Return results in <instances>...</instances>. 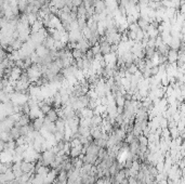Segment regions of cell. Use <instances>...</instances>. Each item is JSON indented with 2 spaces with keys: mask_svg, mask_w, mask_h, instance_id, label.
<instances>
[{
  "mask_svg": "<svg viewBox=\"0 0 185 184\" xmlns=\"http://www.w3.org/2000/svg\"><path fill=\"white\" fill-rule=\"evenodd\" d=\"M54 157H55V154H54L51 150H47L45 151V152H42L41 153V161H42V165L49 167L52 161H53Z\"/></svg>",
  "mask_w": 185,
  "mask_h": 184,
  "instance_id": "obj_1",
  "label": "cell"
},
{
  "mask_svg": "<svg viewBox=\"0 0 185 184\" xmlns=\"http://www.w3.org/2000/svg\"><path fill=\"white\" fill-rule=\"evenodd\" d=\"M21 169L23 173H35V163L23 160L21 163Z\"/></svg>",
  "mask_w": 185,
  "mask_h": 184,
  "instance_id": "obj_2",
  "label": "cell"
},
{
  "mask_svg": "<svg viewBox=\"0 0 185 184\" xmlns=\"http://www.w3.org/2000/svg\"><path fill=\"white\" fill-rule=\"evenodd\" d=\"M29 122H30L29 116L26 115V114H21V115H20L19 120H17V121L15 122L14 127H17V128H20V127L27 126V125H29Z\"/></svg>",
  "mask_w": 185,
  "mask_h": 184,
  "instance_id": "obj_3",
  "label": "cell"
},
{
  "mask_svg": "<svg viewBox=\"0 0 185 184\" xmlns=\"http://www.w3.org/2000/svg\"><path fill=\"white\" fill-rule=\"evenodd\" d=\"M166 56H167V62L168 63H175L178 60V50L170 49Z\"/></svg>",
  "mask_w": 185,
  "mask_h": 184,
  "instance_id": "obj_4",
  "label": "cell"
},
{
  "mask_svg": "<svg viewBox=\"0 0 185 184\" xmlns=\"http://www.w3.org/2000/svg\"><path fill=\"white\" fill-rule=\"evenodd\" d=\"M129 145V153L131 155H135L138 154L139 152V141H138V138H134L133 141L131 143L128 144Z\"/></svg>",
  "mask_w": 185,
  "mask_h": 184,
  "instance_id": "obj_5",
  "label": "cell"
},
{
  "mask_svg": "<svg viewBox=\"0 0 185 184\" xmlns=\"http://www.w3.org/2000/svg\"><path fill=\"white\" fill-rule=\"evenodd\" d=\"M100 46V51L102 55H107V54L111 53V45L106 41H103V42H99Z\"/></svg>",
  "mask_w": 185,
  "mask_h": 184,
  "instance_id": "obj_6",
  "label": "cell"
},
{
  "mask_svg": "<svg viewBox=\"0 0 185 184\" xmlns=\"http://www.w3.org/2000/svg\"><path fill=\"white\" fill-rule=\"evenodd\" d=\"M81 151H82V144L76 146V147H70L69 157L70 158H77L81 155Z\"/></svg>",
  "mask_w": 185,
  "mask_h": 184,
  "instance_id": "obj_7",
  "label": "cell"
},
{
  "mask_svg": "<svg viewBox=\"0 0 185 184\" xmlns=\"http://www.w3.org/2000/svg\"><path fill=\"white\" fill-rule=\"evenodd\" d=\"M43 117H45V116H42V117L35 118L34 121L32 122L33 128H34L35 131H40L41 129H42V127H43Z\"/></svg>",
  "mask_w": 185,
  "mask_h": 184,
  "instance_id": "obj_8",
  "label": "cell"
},
{
  "mask_svg": "<svg viewBox=\"0 0 185 184\" xmlns=\"http://www.w3.org/2000/svg\"><path fill=\"white\" fill-rule=\"evenodd\" d=\"M42 28H43V25H42V22H41V20H37L34 24H32V25L29 26L30 34H34V33L39 32V30L42 29Z\"/></svg>",
  "mask_w": 185,
  "mask_h": 184,
  "instance_id": "obj_9",
  "label": "cell"
},
{
  "mask_svg": "<svg viewBox=\"0 0 185 184\" xmlns=\"http://www.w3.org/2000/svg\"><path fill=\"white\" fill-rule=\"evenodd\" d=\"M170 50V48H169V46L167 45V43H164L162 42L160 46H158L157 48H156V51H157L158 54H161V55H167V53H168V51Z\"/></svg>",
  "mask_w": 185,
  "mask_h": 184,
  "instance_id": "obj_10",
  "label": "cell"
},
{
  "mask_svg": "<svg viewBox=\"0 0 185 184\" xmlns=\"http://www.w3.org/2000/svg\"><path fill=\"white\" fill-rule=\"evenodd\" d=\"M9 133H10L11 140H13V141H15V140H17L21 137V134H20V128H17V127H12L10 129V131H9Z\"/></svg>",
  "mask_w": 185,
  "mask_h": 184,
  "instance_id": "obj_11",
  "label": "cell"
},
{
  "mask_svg": "<svg viewBox=\"0 0 185 184\" xmlns=\"http://www.w3.org/2000/svg\"><path fill=\"white\" fill-rule=\"evenodd\" d=\"M54 125H55L56 131H62V132H64V131H65L66 122H65V120H64V119H62V118H58V120L54 122Z\"/></svg>",
  "mask_w": 185,
  "mask_h": 184,
  "instance_id": "obj_12",
  "label": "cell"
},
{
  "mask_svg": "<svg viewBox=\"0 0 185 184\" xmlns=\"http://www.w3.org/2000/svg\"><path fill=\"white\" fill-rule=\"evenodd\" d=\"M46 117L48 118V119L50 120L51 122H55L56 120H58V115H56V112H55V109H53V108H51L49 112H48L47 114H46Z\"/></svg>",
  "mask_w": 185,
  "mask_h": 184,
  "instance_id": "obj_13",
  "label": "cell"
},
{
  "mask_svg": "<svg viewBox=\"0 0 185 184\" xmlns=\"http://www.w3.org/2000/svg\"><path fill=\"white\" fill-rule=\"evenodd\" d=\"M50 171V169H49V167H47V166H40V167L38 168V169L35 171V173H37V174H40V176H42V177H45L46 178V176L48 174V172Z\"/></svg>",
  "mask_w": 185,
  "mask_h": 184,
  "instance_id": "obj_14",
  "label": "cell"
},
{
  "mask_svg": "<svg viewBox=\"0 0 185 184\" xmlns=\"http://www.w3.org/2000/svg\"><path fill=\"white\" fill-rule=\"evenodd\" d=\"M16 147V144H15V141H9L6 142V147H4V151H8V152H13Z\"/></svg>",
  "mask_w": 185,
  "mask_h": 184,
  "instance_id": "obj_15",
  "label": "cell"
},
{
  "mask_svg": "<svg viewBox=\"0 0 185 184\" xmlns=\"http://www.w3.org/2000/svg\"><path fill=\"white\" fill-rule=\"evenodd\" d=\"M0 139L4 142H9V141H13L10 138V133L9 131H0Z\"/></svg>",
  "mask_w": 185,
  "mask_h": 184,
  "instance_id": "obj_16",
  "label": "cell"
},
{
  "mask_svg": "<svg viewBox=\"0 0 185 184\" xmlns=\"http://www.w3.org/2000/svg\"><path fill=\"white\" fill-rule=\"evenodd\" d=\"M53 135H54L55 142H60V141H64V135H65V133L62 132V131H55Z\"/></svg>",
  "mask_w": 185,
  "mask_h": 184,
  "instance_id": "obj_17",
  "label": "cell"
},
{
  "mask_svg": "<svg viewBox=\"0 0 185 184\" xmlns=\"http://www.w3.org/2000/svg\"><path fill=\"white\" fill-rule=\"evenodd\" d=\"M72 56H73V59L74 60H77V59H80L81 56L83 55V53L80 51V50H78V49H73L72 51Z\"/></svg>",
  "mask_w": 185,
  "mask_h": 184,
  "instance_id": "obj_18",
  "label": "cell"
},
{
  "mask_svg": "<svg viewBox=\"0 0 185 184\" xmlns=\"http://www.w3.org/2000/svg\"><path fill=\"white\" fill-rule=\"evenodd\" d=\"M106 156H107V150L106 148H100V150H99V153H98V159L103 160Z\"/></svg>",
  "mask_w": 185,
  "mask_h": 184,
  "instance_id": "obj_19",
  "label": "cell"
},
{
  "mask_svg": "<svg viewBox=\"0 0 185 184\" xmlns=\"http://www.w3.org/2000/svg\"><path fill=\"white\" fill-rule=\"evenodd\" d=\"M9 24V20L6 16H0V29L7 27Z\"/></svg>",
  "mask_w": 185,
  "mask_h": 184,
  "instance_id": "obj_20",
  "label": "cell"
},
{
  "mask_svg": "<svg viewBox=\"0 0 185 184\" xmlns=\"http://www.w3.org/2000/svg\"><path fill=\"white\" fill-rule=\"evenodd\" d=\"M149 73H151V77H154V76L158 75V73H159V67H158V65H155V66H153L151 69H149Z\"/></svg>",
  "mask_w": 185,
  "mask_h": 184,
  "instance_id": "obj_21",
  "label": "cell"
},
{
  "mask_svg": "<svg viewBox=\"0 0 185 184\" xmlns=\"http://www.w3.org/2000/svg\"><path fill=\"white\" fill-rule=\"evenodd\" d=\"M90 50L92 51V53H93V55H96V54L101 53L100 51V46H99V43H96V45L92 46L91 48H90Z\"/></svg>",
  "mask_w": 185,
  "mask_h": 184,
  "instance_id": "obj_22",
  "label": "cell"
},
{
  "mask_svg": "<svg viewBox=\"0 0 185 184\" xmlns=\"http://www.w3.org/2000/svg\"><path fill=\"white\" fill-rule=\"evenodd\" d=\"M130 169H132V170H134V171L138 172L139 170H140V161H139V160H133V161H132V166H131V168H130Z\"/></svg>",
  "mask_w": 185,
  "mask_h": 184,
  "instance_id": "obj_23",
  "label": "cell"
},
{
  "mask_svg": "<svg viewBox=\"0 0 185 184\" xmlns=\"http://www.w3.org/2000/svg\"><path fill=\"white\" fill-rule=\"evenodd\" d=\"M15 144H16V145H24V144H26L25 137H24V135H21L19 139L15 140Z\"/></svg>",
  "mask_w": 185,
  "mask_h": 184,
  "instance_id": "obj_24",
  "label": "cell"
},
{
  "mask_svg": "<svg viewBox=\"0 0 185 184\" xmlns=\"http://www.w3.org/2000/svg\"><path fill=\"white\" fill-rule=\"evenodd\" d=\"M128 184H138V180L134 177H129L128 178Z\"/></svg>",
  "mask_w": 185,
  "mask_h": 184,
  "instance_id": "obj_25",
  "label": "cell"
},
{
  "mask_svg": "<svg viewBox=\"0 0 185 184\" xmlns=\"http://www.w3.org/2000/svg\"><path fill=\"white\" fill-rule=\"evenodd\" d=\"M4 147H6V142L2 141V140L0 139V153L3 152V151H4Z\"/></svg>",
  "mask_w": 185,
  "mask_h": 184,
  "instance_id": "obj_26",
  "label": "cell"
},
{
  "mask_svg": "<svg viewBox=\"0 0 185 184\" xmlns=\"http://www.w3.org/2000/svg\"><path fill=\"white\" fill-rule=\"evenodd\" d=\"M3 90V84H2V77H0V91Z\"/></svg>",
  "mask_w": 185,
  "mask_h": 184,
  "instance_id": "obj_27",
  "label": "cell"
},
{
  "mask_svg": "<svg viewBox=\"0 0 185 184\" xmlns=\"http://www.w3.org/2000/svg\"><path fill=\"white\" fill-rule=\"evenodd\" d=\"M2 61H3V59L0 58V64H1V63H2Z\"/></svg>",
  "mask_w": 185,
  "mask_h": 184,
  "instance_id": "obj_28",
  "label": "cell"
},
{
  "mask_svg": "<svg viewBox=\"0 0 185 184\" xmlns=\"http://www.w3.org/2000/svg\"><path fill=\"white\" fill-rule=\"evenodd\" d=\"M19 184H24V183H19Z\"/></svg>",
  "mask_w": 185,
  "mask_h": 184,
  "instance_id": "obj_29",
  "label": "cell"
},
{
  "mask_svg": "<svg viewBox=\"0 0 185 184\" xmlns=\"http://www.w3.org/2000/svg\"><path fill=\"white\" fill-rule=\"evenodd\" d=\"M158 184H159V183H158Z\"/></svg>",
  "mask_w": 185,
  "mask_h": 184,
  "instance_id": "obj_30",
  "label": "cell"
}]
</instances>
